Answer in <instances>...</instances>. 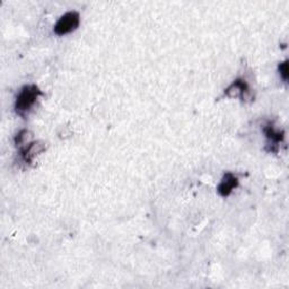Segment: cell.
Masks as SVG:
<instances>
[{
  "label": "cell",
  "mask_w": 289,
  "mask_h": 289,
  "mask_svg": "<svg viewBox=\"0 0 289 289\" xmlns=\"http://www.w3.org/2000/svg\"><path fill=\"white\" fill-rule=\"evenodd\" d=\"M42 95V92L40 91L36 85H27L22 88L19 92L17 99H16L15 109L17 114L20 116H25L29 114L32 108L34 107L37 98Z\"/></svg>",
  "instance_id": "obj_1"
},
{
  "label": "cell",
  "mask_w": 289,
  "mask_h": 289,
  "mask_svg": "<svg viewBox=\"0 0 289 289\" xmlns=\"http://www.w3.org/2000/svg\"><path fill=\"white\" fill-rule=\"evenodd\" d=\"M80 23V16L77 12L66 13L61 16L54 26V33L58 35H65L75 31Z\"/></svg>",
  "instance_id": "obj_2"
},
{
  "label": "cell",
  "mask_w": 289,
  "mask_h": 289,
  "mask_svg": "<svg viewBox=\"0 0 289 289\" xmlns=\"http://www.w3.org/2000/svg\"><path fill=\"white\" fill-rule=\"evenodd\" d=\"M46 143L43 141H34L31 142L22 149V157L25 160L26 163H32V160L34 159L38 154L46 151Z\"/></svg>",
  "instance_id": "obj_3"
},
{
  "label": "cell",
  "mask_w": 289,
  "mask_h": 289,
  "mask_svg": "<svg viewBox=\"0 0 289 289\" xmlns=\"http://www.w3.org/2000/svg\"><path fill=\"white\" fill-rule=\"evenodd\" d=\"M250 88L247 84L243 79H236L233 84L225 91V94L229 97L242 96L244 99L249 97Z\"/></svg>",
  "instance_id": "obj_4"
},
{
  "label": "cell",
  "mask_w": 289,
  "mask_h": 289,
  "mask_svg": "<svg viewBox=\"0 0 289 289\" xmlns=\"http://www.w3.org/2000/svg\"><path fill=\"white\" fill-rule=\"evenodd\" d=\"M237 184H238L237 177L232 173H226L218 187V192L223 197L230 196V193L234 190V189L237 187Z\"/></svg>",
  "instance_id": "obj_5"
},
{
  "label": "cell",
  "mask_w": 289,
  "mask_h": 289,
  "mask_svg": "<svg viewBox=\"0 0 289 289\" xmlns=\"http://www.w3.org/2000/svg\"><path fill=\"white\" fill-rule=\"evenodd\" d=\"M265 135L268 137L272 146H278V143H279L283 138V133L280 131H276L272 127L266 128Z\"/></svg>",
  "instance_id": "obj_6"
},
{
  "label": "cell",
  "mask_w": 289,
  "mask_h": 289,
  "mask_svg": "<svg viewBox=\"0 0 289 289\" xmlns=\"http://www.w3.org/2000/svg\"><path fill=\"white\" fill-rule=\"evenodd\" d=\"M33 135H32V132H30L29 130H23V131H20L17 137H16L15 139V142L17 146H27V144L31 143V139H32Z\"/></svg>",
  "instance_id": "obj_7"
},
{
  "label": "cell",
  "mask_w": 289,
  "mask_h": 289,
  "mask_svg": "<svg viewBox=\"0 0 289 289\" xmlns=\"http://www.w3.org/2000/svg\"><path fill=\"white\" fill-rule=\"evenodd\" d=\"M279 71L281 77L285 80H287L288 78V61H283L279 65Z\"/></svg>",
  "instance_id": "obj_8"
}]
</instances>
